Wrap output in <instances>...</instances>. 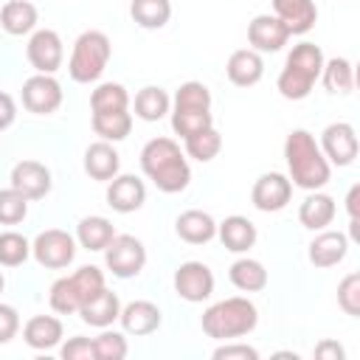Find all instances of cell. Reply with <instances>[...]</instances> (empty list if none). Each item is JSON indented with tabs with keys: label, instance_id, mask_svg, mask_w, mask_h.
I'll list each match as a JSON object with an SVG mask.
<instances>
[{
	"label": "cell",
	"instance_id": "cell-1",
	"mask_svg": "<svg viewBox=\"0 0 360 360\" xmlns=\"http://www.w3.org/2000/svg\"><path fill=\"white\" fill-rule=\"evenodd\" d=\"M141 169L163 194H180L191 183L186 152L172 138H152L141 149Z\"/></svg>",
	"mask_w": 360,
	"mask_h": 360
},
{
	"label": "cell",
	"instance_id": "cell-34",
	"mask_svg": "<svg viewBox=\"0 0 360 360\" xmlns=\"http://www.w3.org/2000/svg\"><path fill=\"white\" fill-rule=\"evenodd\" d=\"M129 17L135 20V25H141L146 31H158L169 22L172 3L169 0H132L129 3Z\"/></svg>",
	"mask_w": 360,
	"mask_h": 360
},
{
	"label": "cell",
	"instance_id": "cell-47",
	"mask_svg": "<svg viewBox=\"0 0 360 360\" xmlns=\"http://www.w3.org/2000/svg\"><path fill=\"white\" fill-rule=\"evenodd\" d=\"M3 287H6V278H3V273H0V292H3Z\"/></svg>",
	"mask_w": 360,
	"mask_h": 360
},
{
	"label": "cell",
	"instance_id": "cell-24",
	"mask_svg": "<svg viewBox=\"0 0 360 360\" xmlns=\"http://www.w3.org/2000/svg\"><path fill=\"white\" fill-rule=\"evenodd\" d=\"M174 233L188 245H208L217 236V222L208 211L188 208L174 219Z\"/></svg>",
	"mask_w": 360,
	"mask_h": 360
},
{
	"label": "cell",
	"instance_id": "cell-31",
	"mask_svg": "<svg viewBox=\"0 0 360 360\" xmlns=\"http://www.w3.org/2000/svg\"><path fill=\"white\" fill-rule=\"evenodd\" d=\"M321 79H323V87L335 96H349L354 90V65L352 59L346 56H332V59H323V68H321Z\"/></svg>",
	"mask_w": 360,
	"mask_h": 360
},
{
	"label": "cell",
	"instance_id": "cell-42",
	"mask_svg": "<svg viewBox=\"0 0 360 360\" xmlns=\"http://www.w3.org/2000/svg\"><path fill=\"white\" fill-rule=\"evenodd\" d=\"M214 360H259V349L239 343V340H225L222 346H217L211 352Z\"/></svg>",
	"mask_w": 360,
	"mask_h": 360
},
{
	"label": "cell",
	"instance_id": "cell-23",
	"mask_svg": "<svg viewBox=\"0 0 360 360\" xmlns=\"http://www.w3.org/2000/svg\"><path fill=\"white\" fill-rule=\"evenodd\" d=\"M65 338V326L59 318L53 315H34L25 321L22 326V340L25 346L37 349V352H48V349H56Z\"/></svg>",
	"mask_w": 360,
	"mask_h": 360
},
{
	"label": "cell",
	"instance_id": "cell-36",
	"mask_svg": "<svg viewBox=\"0 0 360 360\" xmlns=\"http://www.w3.org/2000/svg\"><path fill=\"white\" fill-rule=\"evenodd\" d=\"M90 110L101 112V110H129V93L124 84L118 82H101L93 93H90Z\"/></svg>",
	"mask_w": 360,
	"mask_h": 360
},
{
	"label": "cell",
	"instance_id": "cell-38",
	"mask_svg": "<svg viewBox=\"0 0 360 360\" xmlns=\"http://www.w3.org/2000/svg\"><path fill=\"white\" fill-rule=\"evenodd\" d=\"M93 346H96V360H124L127 352H129V343L124 338V332H115V329H101L98 338H93Z\"/></svg>",
	"mask_w": 360,
	"mask_h": 360
},
{
	"label": "cell",
	"instance_id": "cell-8",
	"mask_svg": "<svg viewBox=\"0 0 360 360\" xmlns=\"http://www.w3.org/2000/svg\"><path fill=\"white\" fill-rule=\"evenodd\" d=\"M31 256L37 259V264L48 270H62L76 259V236H70L62 228L39 231L31 242Z\"/></svg>",
	"mask_w": 360,
	"mask_h": 360
},
{
	"label": "cell",
	"instance_id": "cell-37",
	"mask_svg": "<svg viewBox=\"0 0 360 360\" xmlns=\"http://www.w3.org/2000/svg\"><path fill=\"white\" fill-rule=\"evenodd\" d=\"M31 256V242L17 231L0 233V267H20Z\"/></svg>",
	"mask_w": 360,
	"mask_h": 360
},
{
	"label": "cell",
	"instance_id": "cell-5",
	"mask_svg": "<svg viewBox=\"0 0 360 360\" xmlns=\"http://www.w3.org/2000/svg\"><path fill=\"white\" fill-rule=\"evenodd\" d=\"M110 56H112V42L104 31H96V28L82 31L73 42V51H70V59H68V73L79 84L98 82L101 73L107 70Z\"/></svg>",
	"mask_w": 360,
	"mask_h": 360
},
{
	"label": "cell",
	"instance_id": "cell-40",
	"mask_svg": "<svg viewBox=\"0 0 360 360\" xmlns=\"http://www.w3.org/2000/svg\"><path fill=\"white\" fill-rule=\"evenodd\" d=\"M338 307L346 315L360 318V273L343 276V281L338 284Z\"/></svg>",
	"mask_w": 360,
	"mask_h": 360
},
{
	"label": "cell",
	"instance_id": "cell-46",
	"mask_svg": "<svg viewBox=\"0 0 360 360\" xmlns=\"http://www.w3.org/2000/svg\"><path fill=\"white\" fill-rule=\"evenodd\" d=\"M357 205H360V186L354 183L346 194V211H349V222H357Z\"/></svg>",
	"mask_w": 360,
	"mask_h": 360
},
{
	"label": "cell",
	"instance_id": "cell-33",
	"mask_svg": "<svg viewBox=\"0 0 360 360\" xmlns=\"http://www.w3.org/2000/svg\"><path fill=\"white\" fill-rule=\"evenodd\" d=\"M169 110H172V98L163 87L146 84L135 93V115L141 121H160Z\"/></svg>",
	"mask_w": 360,
	"mask_h": 360
},
{
	"label": "cell",
	"instance_id": "cell-19",
	"mask_svg": "<svg viewBox=\"0 0 360 360\" xmlns=\"http://www.w3.org/2000/svg\"><path fill=\"white\" fill-rule=\"evenodd\" d=\"M225 73H228V82L231 84H236V87H253L264 76V59L253 48H239V51H233L228 56Z\"/></svg>",
	"mask_w": 360,
	"mask_h": 360
},
{
	"label": "cell",
	"instance_id": "cell-21",
	"mask_svg": "<svg viewBox=\"0 0 360 360\" xmlns=\"http://www.w3.org/2000/svg\"><path fill=\"white\" fill-rule=\"evenodd\" d=\"M121 169V155L110 141H96L84 149V172L90 180L110 183Z\"/></svg>",
	"mask_w": 360,
	"mask_h": 360
},
{
	"label": "cell",
	"instance_id": "cell-18",
	"mask_svg": "<svg viewBox=\"0 0 360 360\" xmlns=\"http://www.w3.org/2000/svg\"><path fill=\"white\" fill-rule=\"evenodd\" d=\"M118 321H121V329H124L127 335L146 338V335L158 332V326L163 323V315H160V307H158V304L138 298V301H129V304L121 307Z\"/></svg>",
	"mask_w": 360,
	"mask_h": 360
},
{
	"label": "cell",
	"instance_id": "cell-4",
	"mask_svg": "<svg viewBox=\"0 0 360 360\" xmlns=\"http://www.w3.org/2000/svg\"><path fill=\"white\" fill-rule=\"evenodd\" d=\"M200 323H202V332L214 340H239L256 329L259 309L253 301L233 295V298H222V301L211 304L202 312Z\"/></svg>",
	"mask_w": 360,
	"mask_h": 360
},
{
	"label": "cell",
	"instance_id": "cell-39",
	"mask_svg": "<svg viewBox=\"0 0 360 360\" xmlns=\"http://www.w3.org/2000/svg\"><path fill=\"white\" fill-rule=\"evenodd\" d=\"M28 217V200L17 188H0V225H20Z\"/></svg>",
	"mask_w": 360,
	"mask_h": 360
},
{
	"label": "cell",
	"instance_id": "cell-22",
	"mask_svg": "<svg viewBox=\"0 0 360 360\" xmlns=\"http://www.w3.org/2000/svg\"><path fill=\"white\" fill-rule=\"evenodd\" d=\"M118 315H121V301H118V295H115L112 290H107V287H101L90 301H84V304L79 307V318H82L87 326H96V329L112 326V323L118 321Z\"/></svg>",
	"mask_w": 360,
	"mask_h": 360
},
{
	"label": "cell",
	"instance_id": "cell-16",
	"mask_svg": "<svg viewBox=\"0 0 360 360\" xmlns=\"http://www.w3.org/2000/svg\"><path fill=\"white\" fill-rule=\"evenodd\" d=\"M346 253H349V236L340 233V231H326V228L318 231L315 239L307 248V259L318 270H326V267L340 264L346 259Z\"/></svg>",
	"mask_w": 360,
	"mask_h": 360
},
{
	"label": "cell",
	"instance_id": "cell-6",
	"mask_svg": "<svg viewBox=\"0 0 360 360\" xmlns=\"http://www.w3.org/2000/svg\"><path fill=\"white\" fill-rule=\"evenodd\" d=\"M104 284V273L96 267V264H82L76 273L70 276H62L51 284V309L59 312V315H73L79 312V307L84 301H90Z\"/></svg>",
	"mask_w": 360,
	"mask_h": 360
},
{
	"label": "cell",
	"instance_id": "cell-14",
	"mask_svg": "<svg viewBox=\"0 0 360 360\" xmlns=\"http://www.w3.org/2000/svg\"><path fill=\"white\" fill-rule=\"evenodd\" d=\"M8 180H11V188H17L28 202L31 200H42L51 191V186H53L51 169L45 163H39V160H20V163H14Z\"/></svg>",
	"mask_w": 360,
	"mask_h": 360
},
{
	"label": "cell",
	"instance_id": "cell-10",
	"mask_svg": "<svg viewBox=\"0 0 360 360\" xmlns=\"http://www.w3.org/2000/svg\"><path fill=\"white\" fill-rule=\"evenodd\" d=\"M318 146H321L323 158L329 160V166H340V169H343V166H352L354 158H357V149H360L357 132H354V127H352L349 121H335V124H329V127L321 132Z\"/></svg>",
	"mask_w": 360,
	"mask_h": 360
},
{
	"label": "cell",
	"instance_id": "cell-43",
	"mask_svg": "<svg viewBox=\"0 0 360 360\" xmlns=\"http://www.w3.org/2000/svg\"><path fill=\"white\" fill-rule=\"evenodd\" d=\"M20 332V312L11 304H0V346L11 343Z\"/></svg>",
	"mask_w": 360,
	"mask_h": 360
},
{
	"label": "cell",
	"instance_id": "cell-11",
	"mask_svg": "<svg viewBox=\"0 0 360 360\" xmlns=\"http://www.w3.org/2000/svg\"><path fill=\"white\" fill-rule=\"evenodd\" d=\"M25 56H28V62L37 73H56L62 68V59H65L62 37L53 28L31 31L28 45H25Z\"/></svg>",
	"mask_w": 360,
	"mask_h": 360
},
{
	"label": "cell",
	"instance_id": "cell-28",
	"mask_svg": "<svg viewBox=\"0 0 360 360\" xmlns=\"http://www.w3.org/2000/svg\"><path fill=\"white\" fill-rule=\"evenodd\" d=\"M112 236H115V225L107 219V217H98V214H93V217H84V219H79V225H76V242L84 248V250H104L110 242H112Z\"/></svg>",
	"mask_w": 360,
	"mask_h": 360
},
{
	"label": "cell",
	"instance_id": "cell-32",
	"mask_svg": "<svg viewBox=\"0 0 360 360\" xmlns=\"http://www.w3.org/2000/svg\"><path fill=\"white\" fill-rule=\"evenodd\" d=\"M93 132L101 138V141H124L129 132H132V115L127 110H101V112H93Z\"/></svg>",
	"mask_w": 360,
	"mask_h": 360
},
{
	"label": "cell",
	"instance_id": "cell-2",
	"mask_svg": "<svg viewBox=\"0 0 360 360\" xmlns=\"http://www.w3.org/2000/svg\"><path fill=\"white\" fill-rule=\"evenodd\" d=\"M284 160H287L290 183L304 188V191H318L332 177L329 160L323 158L315 135L307 129H292L284 138Z\"/></svg>",
	"mask_w": 360,
	"mask_h": 360
},
{
	"label": "cell",
	"instance_id": "cell-27",
	"mask_svg": "<svg viewBox=\"0 0 360 360\" xmlns=\"http://www.w3.org/2000/svg\"><path fill=\"white\" fill-rule=\"evenodd\" d=\"M37 22H39V11L28 0H8L0 8V28L11 37H25L37 31Z\"/></svg>",
	"mask_w": 360,
	"mask_h": 360
},
{
	"label": "cell",
	"instance_id": "cell-45",
	"mask_svg": "<svg viewBox=\"0 0 360 360\" xmlns=\"http://www.w3.org/2000/svg\"><path fill=\"white\" fill-rule=\"evenodd\" d=\"M14 118H17V104H14V98L0 90V132L8 129V127L14 124Z\"/></svg>",
	"mask_w": 360,
	"mask_h": 360
},
{
	"label": "cell",
	"instance_id": "cell-12",
	"mask_svg": "<svg viewBox=\"0 0 360 360\" xmlns=\"http://www.w3.org/2000/svg\"><path fill=\"white\" fill-rule=\"evenodd\" d=\"M292 200V183L287 174L281 172H264L253 188H250V202L253 208L264 211V214H276V211H284Z\"/></svg>",
	"mask_w": 360,
	"mask_h": 360
},
{
	"label": "cell",
	"instance_id": "cell-7",
	"mask_svg": "<svg viewBox=\"0 0 360 360\" xmlns=\"http://www.w3.org/2000/svg\"><path fill=\"white\" fill-rule=\"evenodd\" d=\"M104 264L115 278H135L146 264V248L132 233H115L104 248Z\"/></svg>",
	"mask_w": 360,
	"mask_h": 360
},
{
	"label": "cell",
	"instance_id": "cell-26",
	"mask_svg": "<svg viewBox=\"0 0 360 360\" xmlns=\"http://www.w3.org/2000/svg\"><path fill=\"white\" fill-rule=\"evenodd\" d=\"M335 214H338L335 200L318 188V191H309V194L304 197V202H301V208H298V222H301L307 231H323V228L332 225Z\"/></svg>",
	"mask_w": 360,
	"mask_h": 360
},
{
	"label": "cell",
	"instance_id": "cell-15",
	"mask_svg": "<svg viewBox=\"0 0 360 360\" xmlns=\"http://www.w3.org/2000/svg\"><path fill=\"white\" fill-rule=\"evenodd\" d=\"M290 31L276 14H256L248 25V42L259 53H276L287 45Z\"/></svg>",
	"mask_w": 360,
	"mask_h": 360
},
{
	"label": "cell",
	"instance_id": "cell-44",
	"mask_svg": "<svg viewBox=\"0 0 360 360\" xmlns=\"http://www.w3.org/2000/svg\"><path fill=\"white\" fill-rule=\"evenodd\" d=\"M312 354H315L318 360H343V357H346V352H343V346H340L338 340H321Z\"/></svg>",
	"mask_w": 360,
	"mask_h": 360
},
{
	"label": "cell",
	"instance_id": "cell-25",
	"mask_svg": "<svg viewBox=\"0 0 360 360\" xmlns=\"http://www.w3.org/2000/svg\"><path fill=\"white\" fill-rule=\"evenodd\" d=\"M217 236L225 245V250H231V253H248L256 245V236L259 233H256V225L248 217L231 214V217H225L217 225Z\"/></svg>",
	"mask_w": 360,
	"mask_h": 360
},
{
	"label": "cell",
	"instance_id": "cell-20",
	"mask_svg": "<svg viewBox=\"0 0 360 360\" xmlns=\"http://www.w3.org/2000/svg\"><path fill=\"white\" fill-rule=\"evenodd\" d=\"M273 14L287 25L290 37L292 34H307L318 22V6L315 0H273Z\"/></svg>",
	"mask_w": 360,
	"mask_h": 360
},
{
	"label": "cell",
	"instance_id": "cell-29",
	"mask_svg": "<svg viewBox=\"0 0 360 360\" xmlns=\"http://www.w3.org/2000/svg\"><path fill=\"white\" fill-rule=\"evenodd\" d=\"M228 278L236 290L242 292H262L267 287V270L259 259H250V256H242L231 264L228 270Z\"/></svg>",
	"mask_w": 360,
	"mask_h": 360
},
{
	"label": "cell",
	"instance_id": "cell-41",
	"mask_svg": "<svg viewBox=\"0 0 360 360\" xmlns=\"http://www.w3.org/2000/svg\"><path fill=\"white\" fill-rule=\"evenodd\" d=\"M59 354H62V360H96V346L90 338L73 335V338H68V343L59 346Z\"/></svg>",
	"mask_w": 360,
	"mask_h": 360
},
{
	"label": "cell",
	"instance_id": "cell-13",
	"mask_svg": "<svg viewBox=\"0 0 360 360\" xmlns=\"http://www.w3.org/2000/svg\"><path fill=\"white\" fill-rule=\"evenodd\" d=\"M174 292L188 304H202L214 295V273L202 262H183L174 270Z\"/></svg>",
	"mask_w": 360,
	"mask_h": 360
},
{
	"label": "cell",
	"instance_id": "cell-17",
	"mask_svg": "<svg viewBox=\"0 0 360 360\" xmlns=\"http://www.w3.org/2000/svg\"><path fill=\"white\" fill-rule=\"evenodd\" d=\"M146 202V186L135 174H115L107 183V205L118 214H132Z\"/></svg>",
	"mask_w": 360,
	"mask_h": 360
},
{
	"label": "cell",
	"instance_id": "cell-30",
	"mask_svg": "<svg viewBox=\"0 0 360 360\" xmlns=\"http://www.w3.org/2000/svg\"><path fill=\"white\" fill-rule=\"evenodd\" d=\"M172 129L180 138H188L194 132H202L214 127V115L208 107H191V104H172Z\"/></svg>",
	"mask_w": 360,
	"mask_h": 360
},
{
	"label": "cell",
	"instance_id": "cell-35",
	"mask_svg": "<svg viewBox=\"0 0 360 360\" xmlns=\"http://www.w3.org/2000/svg\"><path fill=\"white\" fill-rule=\"evenodd\" d=\"M183 143H186V155H188V158H194V160H200V163H208V160H214V158L219 155V149H222V135H219L214 127H208V129H202V132H194V135L183 138Z\"/></svg>",
	"mask_w": 360,
	"mask_h": 360
},
{
	"label": "cell",
	"instance_id": "cell-9",
	"mask_svg": "<svg viewBox=\"0 0 360 360\" xmlns=\"http://www.w3.org/2000/svg\"><path fill=\"white\" fill-rule=\"evenodd\" d=\"M62 84L53 79V73H34L22 82V107L34 115H51L62 107Z\"/></svg>",
	"mask_w": 360,
	"mask_h": 360
},
{
	"label": "cell",
	"instance_id": "cell-3",
	"mask_svg": "<svg viewBox=\"0 0 360 360\" xmlns=\"http://www.w3.org/2000/svg\"><path fill=\"white\" fill-rule=\"evenodd\" d=\"M321 68H323V51L315 42H298L292 45V51L284 59V68L278 73V93L287 101H304L315 82L321 79Z\"/></svg>",
	"mask_w": 360,
	"mask_h": 360
}]
</instances>
